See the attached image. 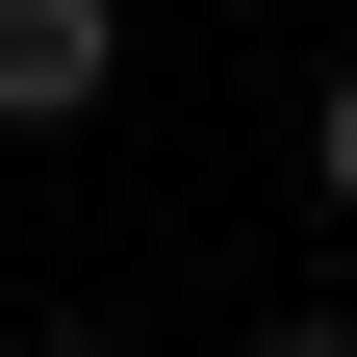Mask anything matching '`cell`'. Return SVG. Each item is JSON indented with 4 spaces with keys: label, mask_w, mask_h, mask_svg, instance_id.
Returning a JSON list of instances; mask_svg holds the SVG:
<instances>
[{
    "label": "cell",
    "mask_w": 357,
    "mask_h": 357,
    "mask_svg": "<svg viewBox=\"0 0 357 357\" xmlns=\"http://www.w3.org/2000/svg\"><path fill=\"white\" fill-rule=\"evenodd\" d=\"M255 357H357V306H281V332H255Z\"/></svg>",
    "instance_id": "3"
},
{
    "label": "cell",
    "mask_w": 357,
    "mask_h": 357,
    "mask_svg": "<svg viewBox=\"0 0 357 357\" xmlns=\"http://www.w3.org/2000/svg\"><path fill=\"white\" fill-rule=\"evenodd\" d=\"M306 178H332V204H357V52H332V102H306Z\"/></svg>",
    "instance_id": "2"
},
{
    "label": "cell",
    "mask_w": 357,
    "mask_h": 357,
    "mask_svg": "<svg viewBox=\"0 0 357 357\" xmlns=\"http://www.w3.org/2000/svg\"><path fill=\"white\" fill-rule=\"evenodd\" d=\"M128 102V0H0V128H102Z\"/></svg>",
    "instance_id": "1"
},
{
    "label": "cell",
    "mask_w": 357,
    "mask_h": 357,
    "mask_svg": "<svg viewBox=\"0 0 357 357\" xmlns=\"http://www.w3.org/2000/svg\"><path fill=\"white\" fill-rule=\"evenodd\" d=\"M26 357H128V332H26Z\"/></svg>",
    "instance_id": "4"
}]
</instances>
